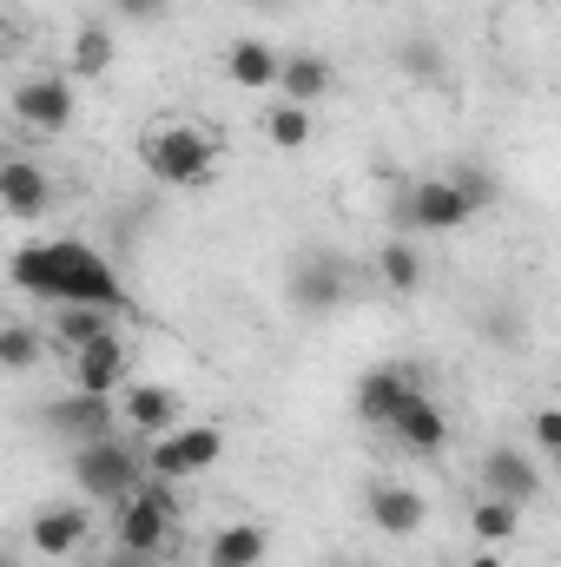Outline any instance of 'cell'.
I'll return each mask as SVG.
<instances>
[{
	"instance_id": "cell-1",
	"label": "cell",
	"mask_w": 561,
	"mask_h": 567,
	"mask_svg": "<svg viewBox=\"0 0 561 567\" xmlns=\"http://www.w3.org/2000/svg\"><path fill=\"white\" fill-rule=\"evenodd\" d=\"M7 284L33 303H100V310H133V290L120 278V265L86 245V238H27L7 258Z\"/></svg>"
},
{
	"instance_id": "cell-2",
	"label": "cell",
	"mask_w": 561,
	"mask_h": 567,
	"mask_svg": "<svg viewBox=\"0 0 561 567\" xmlns=\"http://www.w3.org/2000/svg\"><path fill=\"white\" fill-rule=\"evenodd\" d=\"M140 435H93V442H80L73 449V488L86 495V502H106V508H120L133 488L145 482V449H133Z\"/></svg>"
},
{
	"instance_id": "cell-3",
	"label": "cell",
	"mask_w": 561,
	"mask_h": 567,
	"mask_svg": "<svg viewBox=\"0 0 561 567\" xmlns=\"http://www.w3.org/2000/svg\"><path fill=\"white\" fill-rule=\"evenodd\" d=\"M140 158H145V172H152L159 185H178V192L218 178V140L198 133V126H185V120L152 126V133L140 140Z\"/></svg>"
},
{
	"instance_id": "cell-4",
	"label": "cell",
	"mask_w": 561,
	"mask_h": 567,
	"mask_svg": "<svg viewBox=\"0 0 561 567\" xmlns=\"http://www.w3.org/2000/svg\"><path fill=\"white\" fill-rule=\"evenodd\" d=\"M350 290H357V265H350L344 251L310 245V251H297V258H290L284 297H290V310H297V317H330V310H344V303H350Z\"/></svg>"
},
{
	"instance_id": "cell-5",
	"label": "cell",
	"mask_w": 561,
	"mask_h": 567,
	"mask_svg": "<svg viewBox=\"0 0 561 567\" xmlns=\"http://www.w3.org/2000/svg\"><path fill=\"white\" fill-rule=\"evenodd\" d=\"M172 528H178V502H172V482H152L145 475L140 488L120 502V522H113V548L120 555H165V542H172Z\"/></svg>"
},
{
	"instance_id": "cell-6",
	"label": "cell",
	"mask_w": 561,
	"mask_h": 567,
	"mask_svg": "<svg viewBox=\"0 0 561 567\" xmlns=\"http://www.w3.org/2000/svg\"><path fill=\"white\" fill-rule=\"evenodd\" d=\"M218 455H225V429L218 423H178V429H165V435L145 442V475L152 482H192Z\"/></svg>"
},
{
	"instance_id": "cell-7",
	"label": "cell",
	"mask_w": 561,
	"mask_h": 567,
	"mask_svg": "<svg viewBox=\"0 0 561 567\" xmlns=\"http://www.w3.org/2000/svg\"><path fill=\"white\" fill-rule=\"evenodd\" d=\"M7 113H13V126H27V133H67L73 126V113H80V93H73V80L67 73H27L13 93H7Z\"/></svg>"
},
{
	"instance_id": "cell-8",
	"label": "cell",
	"mask_w": 561,
	"mask_h": 567,
	"mask_svg": "<svg viewBox=\"0 0 561 567\" xmlns=\"http://www.w3.org/2000/svg\"><path fill=\"white\" fill-rule=\"evenodd\" d=\"M476 212H469V198L436 172V178H410L404 185V198H397V238H410V231H462Z\"/></svg>"
},
{
	"instance_id": "cell-9",
	"label": "cell",
	"mask_w": 561,
	"mask_h": 567,
	"mask_svg": "<svg viewBox=\"0 0 561 567\" xmlns=\"http://www.w3.org/2000/svg\"><path fill=\"white\" fill-rule=\"evenodd\" d=\"M86 542H93V502H53V508H33L27 522V548L40 561H73Z\"/></svg>"
},
{
	"instance_id": "cell-10",
	"label": "cell",
	"mask_w": 561,
	"mask_h": 567,
	"mask_svg": "<svg viewBox=\"0 0 561 567\" xmlns=\"http://www.w3.org/2000/svg\"><path fill=\"white\" fill-rule=\"evenodd\" d=\"M542 462L529 455V449H516V442H502V449H489L482 455V495H496V502H509V508H529V502H542Z\"/></svg>"
},
{
	"instance_id": "cell-11",
	"label": "cell",
	"mask_w": 561,
	"mask_h": 567,
	"mask_svg": "<svg viewBox=\"0 0 561 567\" xmlns=\"http://www.w3.org/2000/svg\"><path fill=\"white\" fill-rule=\"evenodd\" d=\"M0 212H7L13 225H40V218L53 212V172L7 152V158H0Z\"/></svg>"
},
{
	"instance_id": "cell-12",
	"label": "cell",
	"mask_w": 561,
	"mask_h": 567,
	"mask_svg": "<svg viewBox=\"0 0 561 567\" xmlns=\"http://www.w3.org/2000/svg\"><path fill=\"white\" fill-rule=\"evenodd\" d=\"M422 383H417V370H404V363H377V370H364L357 377V423L364 429H390V416L417 396Z\"/></svg>"
},
{
	"instance_id": "cell-13",
	"label": "cell",
	"mask_w": 561,
	"mask_h": 567,
	"mask_svg": "<svg viewBox=\"0 0 561 567\" xmlns=\"http://www.w3.org/2000/svg\"><path fill=\"white\" fill-rule=\"evenodd\" d=\"M40 423L53 429L60 442H93V435H113L120 416H113V396H86V390H67V396H53L47 410H40Z\"/></svg>"
},
{
	"instance_id": "cell-14",
	"label": "cell",
	"mask_w": 561,
	"mask_h": 567,
	"mask_svg": "<svg viewBox=\"0 0 561 567\" xmlns=\"http://www.w3.org/2000/svg\"><path fill=\"white\" fill-rule=\"evenodd\" d=\"M113 416L126 423V435H165V429H178V390L172 383H126L120 396H113Z\"/></svg>"
},
{
	"instance_id": "cell-15",
	"label": "cell",
	"mask_w": 561,
	"mask_h": 567,
	"mask_svg": "<svg viewBox=\"0 0 561 567\" xmlns=\"http://www.w3.org/2000/svg\"><path fill=\"white\" fill-rule=\"evenodd\" d=\"M364 515L390 542H410V535H422V522H429V508H422V495L410 482H370L364 488Z\"/></svg>"
},
{
	"instance_id": "cell-16",
	"label": "cell",
	"mask_w": 561,
	"mask_h": 567,
	"mask_svg": "<svg viewBox=\"0 0 561 567\" xmlns=\"http://www.w3.org/2000/svg\"><path fill=\"white\" fill-rule=\"evenodd\" d=\"M133 383V357L120 337H93L86 350H73V390L86 396H120Z\"/></svg>"
},
{
	"instance_id": "cell-17",
	"label": "cell",
	"mask_w": 561,
	"mask_h": 567,
	"mask_svg": "<svg viewBox=\"0 0 561 567\" xmlns=\"http://www.w3.org/2000/svg\"><path fill=\"white\" fill-rule=\"evenodd\" d=\"M384 435H397V449H404V455H442V449H449V416L436 410V396H429V390H417V396L390 416Z\"/></svg>"
},
{
	"instance_id": "cell-18",
	"label": "cell",
	"mask_w": 561,
	"mask_h": 567,
	"mask_svg": "<svg viewBox=\"0 0 561 567\" xmlns=\"http://www.w3.org/2000/svg\"><path fill=\"white\" fill-rule=\"evenodd\" d=\"M337 86V66L324 60V53H284L278 60V100H290V106H317L324 93Z\"/></svg>"
},
{
	"instance_id": "cell-19",
	"label": "cell",
	"mask_w": 561,
	"mask_h": 567,
	"mask_svg": "<svg viewBox=\"0 0 561 567\" xmlns=\"http://www.w3.org/2000/svg\"><path fill=\"white\" fill-rule=\"evenodd\" d=\"M278 47L272 40H232L225 47V80L232 86H245V93H272L278 86Z\"/></svg>"
},
{
	"instance_id": "cell-20",
	"label": "cell",
	"mask_w": 561,
	"mask_h": 567,
	"mask_svg": "<svg viewBox=\"0 0 561 567\" xmlns=\"http://www.w3.org/2000/svg\"><path fill=\"white\" fill-rule=\"evenodd\" d=\"M265 555H272V535L258 522H225L205 542V567H265Z\"/></svg>"
},
{
	"instance_id": "cell-21",
	"label": "cell",
	"mask_w": 561,
	"mask_h": 567,
	"mask_svg": "<svg viewBox=\"0 0 561 567\" xmlns=\"http://www.w3.org/2000/svg\"><path fill=\"white\" fill-rule=\"evenodd\" d=\"M47 337L73 357V350H86L93 337H113V310H100V303H53V323H47Z\"/></svg>"
},
{
	"instance_id": "cell-22",
	"label": "cell",
	"mask_w": 561,
	"mask_h": 567,
	"mask_svg": "<svg viewBox=\"0 0 561 567\" xmlns=\"http://www.w3.org/2000/svg\"><path fill=\"white\" fill-rule=\"evenodd\" d=\"M113 27L106 20H86L80 33H73V53H67V73H80V80H106L113 73Z\"/></svg>"
},
{
	"instance_id": "cell-23",
	"label": "cell",
	"mask_w": 561,
	"mask_h": 567,
	"mask_svg": "<svg viewBox=\"0 0 561 567\" xmlns=\"http://www.w3.org/2000/svg\"><path fill=\"white\" fill-rule=\"evenodd\" d=\"M469 535H476V548H509V542L522 535V508H509V502H496V495H476Z\"/></svg>"
},
{
	"instance_id": "cell-24",
	"label": "cell",
	"mask_w": 561,
	"mask_h": 567,
	"mask_svg": "<svg viewBox=\"0 0 561 567\" xmlns=\"http://www.w3.org/2000/svg\"><path fill=\"white\" fill-rule=\"evenodd\" d=\"M377 284H384L390 297H417L422 290V251L410 238H390V245L377 251Z\"/></svg>"
},
{
	"instance_id": "cell-25",
	"label": "cell",
	"mask_w": 561,
	"mask_h": 567,
	"mask_svg": "<svg viewBox=\"0 0 561 567\" xmlns=\"http://www.w3.org/2000/svg\"><path fill=\"white\" fill-rule=\"evenodd\" d=\"M40 357H47V330L7 317V323H0V370H7V377H27V370H40Z\"/></svg>"
},
{
	"instance_id": "cell-26",
	"label": "cell",
	"mask_w": 561,
	"mask_h": 567,
	"mask_svg": "<svg viewBox=\"0 0 561 567\" xmlns=\"http://www.w3.org/2000/svg\"><path fill=\"white\" fill-rule=\"evenodd\" d=\"M397 66H404V80H410V86H429V93H436V86H449V53H442L436 40H422V33L397 47Z\"/></svg>"
},
{
	"instance_id": "cell-27",
	"label": "cell",
	"mask_w": 561,
	"mask_h": 567,
	"mask_svg": "<svg viewBox=\"0 0 561 567\" xmlns=\"http://www.w3.org/2000/svg\"><path fill=\"white\" fill-rule=\"evenodd\" d=\"M258 126H265V140L278 145V152H304V145H310V106H290V100H278Z\"/></svg>"
},
{
	"instance_id": "cell-28",
	"label": "cell",
	"mask_w": 561,
	"mask_h": 567,
	"mask_svg": "<svg viewBox=\"0 0 561 567\" xmlns=\"http://www.w3.org/2000/svg\"><path fill=\"white\" fill-rule=\"evenodd\" d=\"M442 178H449V185H456V192L469 198V212H489V205L502 198V185H496V172H489V165H476V158H456V165H449Z\"/></svg>"
},
{
	"instance_id": "cell-29",
	"label": "cell",
	"mask_w": 561,
	"mask_h": 567,
	"mask_svg": "<svg viewBox=\"0 0 561 567\" xmlns=\"http://www.w3.org/2000/svg\"><path fill=\"white\" fill-rule=\"evenodd\" d=\"M529 442H536V455H561V410H536Z\"/></svg>"
},
{
	"instance_id": "cell-30",
	"label": "cell",
	"mask_w": 561,
	"mask_h": 567,
	"mask_svg": "<svg viewBox=\"0 0 561 567\" xmlns=\"http://www.w3.org/2000/svg\"><path fill=\"white\" fill-rule=\"evenodd\" d=\"M120 13H126V20H152L159 7H152V0H120Z\"/></svg>"
},
{
	"instance_id": "cell-31",
	"label": "cell",
	"mask_w": 561,
	"mask_h": 567,
	"mask_svg": "<svg viewBox=\"0 0 561 567\" xmlns=\"http://www.w3.org/2000/svg\"><path fill=\"white\" fill-rule=\"evenodd\" d=\"M469 567H509V561H502V548H476V555H469Z\"/></svg>"
},
{
	"instance_id": "cell-32",
	"label": "cell",
	"mask_w": 561,
	"mask_h": 567,
	"mask_svg": "<svg viewBox=\"0 0 561 567\" xmlns=\"http://www.w3.org/2000/svg\"><path fill=\"white\" fill-rule=\"evenodd\" d=\"M106 567H152V561H145V555H113Z\"/></svg>"
},
{
	"instance_id": "cell-33",
	"label": "cell",
	"mask_w": 561,
	"mask_h": 567,
	"mask_svg": "<svg viewBox=\"0 0 561 567\" xmlns=\"http://www.w3.org/2000/svg\"><path fill=\"white\" fill-rule=\"evenodd\" d=\"M0 567H20V555H13V548H0Z\"/></svg>"
},
{
	"instance_id": "cell-34",
	"label": "cell",
	"mask_w": 561,
	"mask_h": 567,
	"mask_svg": "<svg viewBox=\"0 0 561 567\" xmlns=\"http://www.w3.org/2000/svg\"><path fill=\"white\" fill-rule=\"evenodd\" d=\"M324 567H364V561H350V555H337V561H324Z\"/></svg>"
},
{
	"instance_id": "cell-35",
	"label": "cell",
	"mask_w": 561,
	"mask_h": 567,
	"mask_svg": "<svg viewBox=\"0 0 561 567\" xmlns=\"http://www.w3.org/2000/svg\"><path fill=\"white\" fill-rule=\"evenodd\" d=\"M245 7H284V0H245Z\"/></svg>"
},
{
	"instance_id": "cell-36",
	"label": "cell",
	"mask_w": 561,
	"mask_h": 567,
	"mask_svg": "<svg viewBox=\"0 0 561 567\" xmlns=\"http://www.w3.org/2000/svg\"><path fill=\"white\" fill-rule=\"evenodd\" d=\"M152 7H159V13H165V7H172V0H152Z\"/></svg>"
},
{
	"instance_id": "cell-37",
	"label": "cell",
	"mask_w": 561,
	"mask_h": 567,
	"mask_svg": "<svg viewBox=\"0 0 561 567\" xmlns=\"http://www.w3.org/2000/svg\"><path fill=\"white\" fill-rule=\"evenodd\" d=\"M0 158H7V140H0Z\"/></svg>"
}]
</instances>
